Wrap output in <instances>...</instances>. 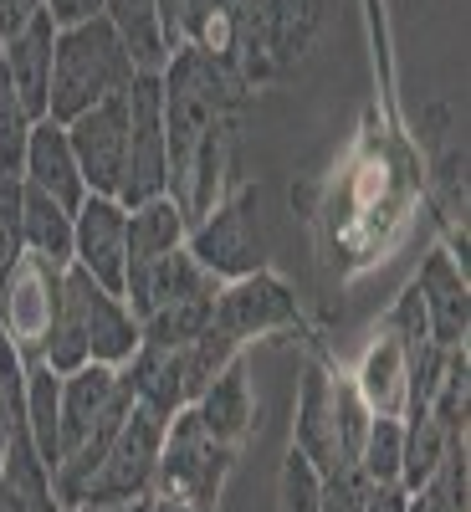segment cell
<instances>
[{
    "instance_id": "6da1fadb",
    "label": "cell",
    "mask_w": 471,
    "mask_h": 512,
    "mask_svg": "<svg viewBox=\"0 0 471 512\" xmlns=\"http://www.w3.org/2000/svg\"><path fill=\"white\" fill-rule=\"evenodd\" d=\"M164 82V144H169V200L195 226L226 195V164L246 82L226 57L175 47L159 72Z\"/></svg>"
},
{
    "instance_id": "7a4b0ae2",
    "label": "cell",
    "mask_w": 471,
    "mask_h": 512,
    "mask_svg": "<svg viewBox=\"0 0 471 512\" xmlns=\"http://www.w3.org/2000/svg\"><path fill=\"white\" fill-rule=\"evenodd\" d=\"M139 77L134 57H128L123 36L93 16L82 26L57 31V47H52V93H47V118L72 123L77 113H88L118 93H128V82Z\"/></svg>"
},
{
    "instance_id": "3957f363",
    "label": "cell",
    "mask_w": 471,
    "mask_h": 512,
    "mask_svg": "<svg viewBox=\"0 0 471 512\" xmlns=\"http://www.w3.org/2000/svg\"><path fill=\"white\" fill-rule=\"evenodd\" d=\"M231 461H236V446L216 441V436L200 425V415L185 405V410L169 415V425H164L154 492H159V497H175V502H190V507H200V512H216L221 487H226V477H231Z\"/></svg>"
},
{
    "instance_id": "277c9868",
    "label": "cell",
    "mask_w": 471,
    "mask_h": 512,
    "mask_svg": "<svg viewBox=\"0 0 471 512\" xmlns=\"http://www.w3.org/2000/svg\"><path fill=\"white\" fill-rule=\"evenodd\" d=\"M256 185H241L231 195H221L205 216L190 226L185 251L216 277V282H236L267 267V241H262V221H256Z\"/></svg>"
},
{
    "instance_id": "5b68a950",
    "label": "cell",
    "mask_w": 471,
    "mask_h": 512,
    "mask_svg": "<svg viewBox=\"0 0 471 512\" xmlns=\"http://www.w3.org/2000/svg\"><path fill=\"white\" fill-rule=\"evenodd\" d=\"M164 415H154L149 405H128L118 436L108 446V456L98 461V472L82 487V502H144L154 497V472H159V446H164Z\"/></svg>"
},
{
    "instance_id": "8992f818",
    "label": "cell",
    "mask_w": 471,
    "mask_h": 512,
    "mask_svg": "<svg viewBox=\"0 0 471 512\" xmlns=\"http://www.w3.org/2000/svg\"><path fill=\"white\" fill-rule=\"evenodd\" d=\"M169 195V144H164V82L159 72H139L128 82V164L118 205H144Z\"/></svg>"
},
{
    "instance_id": "52a82bcc",
    "label": "cell",
    "mask_w": 471,
    "mask_h": 512,
    "mask_svg": "<svg viewBox=\"0 0 471 512\" xmlns=\"http://www.w3.org/2000/svg\"><path fill=\"white\" fill-rule=\"evenodd\" d=\"M62 277H67V267L47 262V256H31V251L0 277V313H6V333L0 338L21 359H36L41 344H47V328L62 303Z\"/></svg>"
},
{
    "instance_id": "ba28073f",
    "label": "cell",
    "mask_w": 471,
    "mask_h": 512,
    "mask_svg": "<svg viewBox=\"0 0 471 512\" xmlns=\"http://www.w3.org/2000/svg\"><path fill=\"white\" fill-rule=\"evenodd\" d=\"M210 323H216L231 344H251V338H267V333H287L297 328V297L277 272H251L236 282H221L216 292V308H210Z\"/></svg>"
},
{
    "instance_id": "9c48e42d",
    "label": "cell",
    "mask_w": 471,
    "mask_h": 512,
    "mask_svg": "<svg viewBox=\"0 0 471 512\" xmlns=\"http://www.w3.org/2000/svg\"><path fill=\"white\" fill-rule=\"evenodd\" d=\"M67 144L77 154V169H82V185L88 195H113L118 200V185H123V164H128V93L77 113L67 123Z\"/></svg>"
},
{
    "instance_id": "30bf717a",
    "label": "cell",
    "mask_w": 471,
    "mask_h": 512,
    "mask_svg": "<svg viewBox=\"0 0 471 512\" xmlns=\"http://www.w3.org/2000/svg\"><path fill=\"white\" fill-rule=\"evenodd\" d=\"M72 267L103 282L108 292L123 297V272H128V205L113 195H88L72 210Z\"/></svg>"
},
{
    "instance_id": "8fae6325",
    "label": "cell",
    "mask_w": 471,
    "mask_h": 512,
    "mask_svg": "<svg viewBox=\"0 0 471 512\" xmlns=\"http://www.w3.org/2000/svg\"><path fill=\"white\" fill-rule=\"evenodd\" d=\"M134 405V390H128L123 369L113 364H82L72 374H62V410H57V461L77 446L88 441L98 425L118 410Z\"/></svg>"
},
{
    "instance_id": "7c38bea8",
    "label": "cell",
    "mask_w": 471,
    "mask_h": 512,
    "mask_svg": "<svg viewBox=\"0 0 471 512\" xmlns=\"http://www.w3.org/2000/svg\"><path fill=\"white\" fill-rule=\"evenodd\" d=\"M221 282L210 277L185 246L164 251V256H144V262H128L123 272V303L134 308V318L144 323L149 313L169 308V303H190V297H216Z\"/></svg>"
},
{
    "instance_id": "4fadbf2b",
    "label": "cell",
    "mask_w": 471,
    "mask_h": 512,
    "mask_svg": "<svg viewBox=\"0 0 471 512\" xmlns=\"http://www.w3.org/2000/svg\"><path fill=\"white\" fill-rule=\"evenodd\" d=\"M67 287H72L77 308H82V328H88V359L123 369L128 359H134V349H139L134 308H128L118 292H108L103 282H93L88 272H77V267H67Z\"/></svg>"
},
{
    "instance_id": "5bb4252c",
    "label": "cell",
    "mask_w": 471,
    "mask_h": 512,
    "mask_svg": "<svg viewBox=\"0 0 471 512\" xmlns=\"http://www.w3.org/2000/svg\"><path fill=\"white\" fill-rule=\"evenodd\" d=\"M21 180L41 195H52L57 205L77 210L88 200V185H82V169L77 154L67 144V123L57 118H36L31 123V139H26V159H21Z\"/></svg>"
},
{
    "instance_id": "9a60e30c",
    "label": "cell",
    "mask_w": 471,
    "mask_h": 512,
    "mask_svg": "<svg viewBox=\"0 0 471 512\" xmlns=\"http://www.w3.org/2000/svg\"><path fill=\"white\" fill-rule=\"evenodd\" d=\"M420 308H425V328H431V344L441 349H461L466 328H471V297H466V272L451 262L446 251L425 256V267L415 277Z\"/></svg>"
},
{
    "instance_id": "2e32d148",
    "label": "cell",
    "mask_w": 471,
    "mask_h": 512,
    "mask_svg": "<svg viewBox=\"0 0 471 512\" xmlns=\"http://www.w3.org/2000/svg\"><path fill=\"white\" fill-rule=\"evenodd\" d=\"M52 47H57V26L47 11H36L21 31L0 41V62L11 72V88L21 93L31 118H47V93H52Z\"/></svg>"
},
{
    "instance_id": "e0dca14e",
    "label": "cell",
    "mask_w": 471,
    "mask_h": 512,
    "mask_svg": "<svg viewBox=\"0 0 471 512\" xmlns=\"http://www.w3.org/2000/svg\"><path fill=\"white\" fill-rule=\"evenodd\" d=\"M0 512H67L52 492V466L36 456L31 425H6V456H0Z\"/></svg>"
},
{
    "instance_id": "ac0fdd59",
    "label": "cell",
    "mask_w": 471,
    "mask_h": 512,
    "mask_svg": "<svg viewBox=\"0 0 471 512\" xmlns=\"http://www.w3.org/2000/svg\"><path fill=\"white\" fill-rule=\"evenodd\" d=\"M292 446L303 451L318 472H338V379L323 364H308L303 390H297V431Z\"/></svg>"
},
{
    "instance_id": "d6986e66",
    "label": "cell",
    "mask_w": 471,
    "mask_h": 512,
    "mask_svg": "<svg viewBox=\"0 0 471 512\" xmlns=\"http://www.w3.org/2000/svg\"><path fill=\"white\" fill-rule=\"evenodd\" d=\"M190 410L200 415V425L216 441L226 446H241V436L251 431L256 420V400H251V369H246V354H231L226 369L205 384V390L190 400Z\"/></svg>"
},
{
    "instance_id": "ffe728a7",
    "label": "cell",
    "mask_w": 471,
    "mask_h": 512,
    "mask_svg": "<svg viewBox=\"0 0 471 512\" xmlns=\"http://www.w3.org/2000/svg\"><path fill=\"white\" fill-rule=\"evenodd\" d=\"M123 379L134 390L139 405H149L154 415H175L185 410V364H180V349H159V344H139L134 359L123 364Z\"/></svg>"
},
{
    "instance_id": "44dd1931",
    "label": "cell",
    "mask_w": 471,
    "mask_h": 512,
    "mask_svg": "<svg viewBox=\"0 0 471 512\" xmlns=\"http://www.w3.org/2000/svg\"><path fill=\"white\" fill-rule=\"evenodd\" d=\"M354 390H359V400L369 405V415L405 420V405H410V369H405V349L395 344L390 333H384L379 344L364 354Z\"/></svg>"
},
{
    "instance_id": "7402d4cb",
    "label": "cell",
    "mask_w": 471,
    "mask_h": 512,
    "mask_svg": "<svg viewBox=\"0 0 471 512\" xmlns=\"http://www.w3.org/2000/svg\"><path fill=\"white\" fill-rule=\"evenodd\" d=\"M21 246L57 267H72V210L31 190L26 180H21Z\"/></svg>"
},
{
    "instance_id": "603a6c76",
    "label": "cell",
    "mask_w": 471,
    "mask_h": 512,
    "mask_svg": "<svg viewBox=\"0 0 471 512\" xmlns=\"http://www.w3.org/2000/svg\"><path fill=\"white\" fill-rule=\"evenodd\" d=\"M103 21L123 36V47H128V57H134L139 72H164L169 41H164L154 0H103Z\"/></svg>"
},
{
    "instance_id": "cb8c5ba5",
    "label": "cell",
    "mask_w": 471,
    "mask_h": 512,
    "mask_svg": "<svg viewBox=\"0 0 471 512\" xmlns=\"http://www.w3.org/2000/svg\"><path fill=\"white\" fill-rule=\"evenodd\" d=\"M318 26H323V0H267V62H272V77L287 72L313 47Z\"/></svg>"
},
{
    "instance_id": "d4e9b609",
    "label": "cell",
    "mask_w": 471,
    "mask_h": 512,
    "mask_svg": "<svg viewBox=\"0 0 471 512\" xmlns=\"http://www.w3.org/2000/svg\"><path fill=\"white\" fill-rule=\"evenodd\" d=\"M185 236H190V221L180 216V205L169 195L144 200V205H128V262L175 251V246H185Z\"/></svg>"
},
{
    "instance_id": "484cf974",
    "label": "cell",
    "mask_w": 471,
    "mask_h": 512,
    "mask_svg": "<svg viewBox=\"0 0 471 512\" xmlns=\"http://www.w3.org/2000/svg\"><path fill=\"white\" fill-rule=\"evenodd\" d=\"M57 410H62V374L41 359H26V425L36 456L57 466Z\"/></svg>"
},
{
    "instance_id": "4316f807",
    "label": "cell",
    "mask_w": 471,
    "mask_h": 512,
    "mask_svg": "<svg viewBox=\"0 0 471 512\" xmlns=\"http://www.w3.org/2000/svg\"><path fill=\"white\" fill-rule=\"evenodd\" d=\"M461 436H446L431 415H405V446H400V487L415 492L420 482L436 477V466L446 456V446Z\"/></svg>"
},
{
    "instance_id": "83f0119b",
    "label": "cell",
    "mask_w": 471,
    "mask_h": 512,
    "mask_svg": "<svg viewBox=\"0 0 471 512\" xmlns=\"http://www.w3.org/2000/svg\"><path fill=\"white\" fill-rule=\"evenodd\" d=\"M180 47L231 62V0H180Z\"/></svg>"
},
{
    "instance_id": "f1b7e54d",
    "label": "cell",
    "mask_w": 471,
    "mask_h": 512,
    "mask_svg": "<svg viewBox=\"0 0 471 512\" xmlns=\"http://www.w3.org/2000/svg\"><path fill=\"white\" fill-rule=\"evenodd\" d=\"M400 446H405V420H369V436L359 446V472L369 487H400Z\"/></svg>"
},
{
    "instance_id": "f546056e",
    "label": "cell",
    "mask_w": 471,
    "mask_h": 512,
    "mask_svg": "<svg viewBox=\"0 0 471 512\" xmlns=\"http://www.w3.org/2000/svg\"><path fill=\"white\" fill-rule=\"evenodd\" d=\"M446 436H466V344L461 349H446V369L436 379V395L425 405Z\"/></svg>"
},
{
    "instance_id": "4dcf8cb0",
    "label": "cell",
    "mask_w": 471,
    "mask_h": 512,
    "mask_svg": "<svg viewBox=\"0 0 471 512\" xmlns=\"http://www.w3.org/2000/svg\"><path fill=\"white\" fill-rule=\"evenodd\" d=\"M31 113L21 103V93L11 88V72L0 62V175H21V159H26V139H31Z\"/></svg>"
},
{
    "instance_id": "1f68e13d",
    "label": "cell",
    "mask_w": 471,
    "mask_h": 512,
    "mask_svg": "<svg viewBox=\"0 0 471 512\" xmlns=\"http://www.w3.org/2000/svg\"><path fill=\"white\" fill-rule=\"evenodd\" d=\"M277 502L282 512H323V472L303 456V451H287L282 461V482H277Z\"/></svg>"
},
{
    "instance_id": "d6a6232c",
    "label": "cell",
    "mask_w": 471,
    "mask_h": 512,
    "mask_svg": "<svg viewBox=\"0 0 471 512\" xmlns=\"http://www.w3.org/2000/svg\"><path fill=\"white\" fill-rule=\"evenodd\" d=\"M26 256L21 246V175H0V277Z\"/></svg>"
},
{
    "instance_id": "836d02e7",
    "label": "cell",
    "mask_w": 471,
    "mask_h": 512,
    "mask_svg": "<svg viewBox=\"0 0 471 512\" xmlns=\"http://www.w3.org/2000/svg\"><path fill=\"white\" fill-rule=\"evenodd\" d=\"M384 333H390L405 354H415L420 344H431V328H425V308H420V292H415V282L400 292V303L390 308V318H384Z\"/></svg>"
},
{
    "instance_id": "e575fe53",
    "label": "cell",
    "mask_w": 471,
    "mask_h": 512,
    "mask_svg": "<svg viewBox=\"0 0 471 512\" xmlns=\"http://www.w3.org/2000/svg\"><path fill=\"white\" fill-rule=\"evenodd\" d=\"M436 482H441L451 512H471V461H466V436L446 446V456H441V466H436Z\"/></svg>"
},
{
    "instance_id": "d590c367",
    "label": "cell",
    "mask_w": 471,
    "mask_h": 512,
    "mask_svg": "<svg viewBox=\"0 0 471 512\" xmlns=\"http://www.w3.org/2000/svg\"><path fill=\"white\" fill-rule=\"evenodd\" d=\"M41 11L52 16L57 31H67V26H82V21L103 16V0H41Z\"/></svg>"
},
{
    "instance_id": "8d00e7d4",
    "label": "cell",
    "mask_w": 471,
    "mask_h": 512,
    "mask_svg": "<svg viewBox=\"0 0 471 512\" xmlns=\"http://www.w3.org/2000/svg\"><path fill=\"white\" fill-rule=\"evenodd\" d=\"M405 487H364V497L354 502V512H405Z\"/></svg>"
},
{
    "instance_id": "74e56055",
    "label": "cell",
    "mask_w": 471,
    "mask_h": 512,
    "mask_svg": "<svg viewBox=\"0 0 471 512\" xmlns=\"http://www.w3.org/2000/svg\"><path fill=\"white\" fill-rule=\"evenodd\" d=\"M36 11H41V0H0V41H6L11 31H21Z\"/></svg>"
},
{
    "instance_id": "f35d334b",
    "label": "cell",
    "mask_w": 471,
    "mask_h": 512,
    "mask_svg": "<svg viewBox=\"0 0 471 512\" xmlns=\"http://www.w3.org/2000/svg\"><path fill=\"white\" fill-rule=\"evenodd\" d=\"M405 512H451V507H446L441 482H436V477H431V482H420V487L405 497Z\"/></svg>"
},
{
    "instance_id": "ab89813d",
    "label": "cell",
    "mask_w": 471,
    "mask_h": 512,
    "mask_svg": "<svg viewBox=\"0 0 471 512\" xmlns=\"http://www.w3.org/2000/svg\"><path fill=\"white\" fill-rule=\"evenodd\" d=\"M154 6H159V26H164V41H169V52H175L180 47V0H154Z\"/></svg>"
},
{
    "instance_id": "60d3db41",
    "label": "cell",
    "mask_w": 471,
    "mask_h": 512,
    "mask_svg": "<svg viewBox=\"0 0 471 512\" xmlns=\"http://www.w3.org/2000/svg\"><path fill=\"white\" fill-rule=\"evenodd\" d=\"M77 512H149V497L144 502H88V507H77Z\"/></svg>"
},
{
    "instance_id": "b9f144b4",
    "label": "cell",
    "mask_w": 471,
    "mask_h": 512,
    "mask_svg": "<svg viewBox=\"0 0 471 512\" xmlns=\"http://www.w3.org/2000/svg\"><path fill=\"white\" fill-rule=\"evenodd\" d=\"M149 512H200V507H190V502H175V497H149Z\"/></svg>"
},
{
    "instance_id": "7bdbcfd3",
    "label": "cell",
    "mask_w": 471,
    "mask_h": 512,
    "mask_svg": "<svg viewBox=\"0 0 471 512\" xmlns=\"http://www.w3.org/2000/svg\"><path fill=\"white\" fill-rule=\"evenodd\" d=\"M0 456H6V431H0Z\"/></svg>"
},
{
    "instance_id": "ee69618b",
    "label": "cell",
    "mask_w": 471,
    "mask_h": 512,
    "mask_svg": "<svg viewBox=\"0 0 471 512\" xmlns=\"http://www.w3.org/2000/svg\"><path fill=\"white\" fill-rule=\"evenodd\" d=\"M0 333H6V313H0Z\"/></svg>"
}]
</instances>
